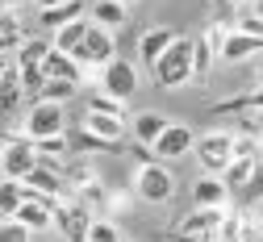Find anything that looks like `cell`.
<instances>
[{"label":"cell","instance_id":"cell-1","mask_svg":"<svg viewBox=\"0 0 263 242\" xmlns=\"http://www.w3.org/2000/svg\"><path fill=\"white\" fill-rule=\"evenodd\" d=\"M192 54H196V42H192V38H176V42L167 46V54L151 67V71H155V84H159V88L192 84Z\"/></svg>","mask_w":263,"mask_h":242},{"label":"cell","instance_id":"cell-2","mask_svg":"<svg viewBox=\"0 0 263 242\" xmlns=\"http://www.w3.org/2000/svg\"><path fill=\"white\" fill-rule=\"evenodd\" d=\"M196 163H201L205 176H226L230 163H234V134H226V129H209L196 138V146H192Z\"/></svg>","mask_w":263,"mask_h":242},{"label":"cell","instance_id":"cell-3","mask_svg":"<svg viewBox=\"0 0 263 242\" xmlns=\"http://www.w3.org/2000/svg\"><path fill=\"white\" fill-rule=\"evenodd\" d=\"M38 163H42V155H38V142H34L29 134H21V138L5 134V151H0V171H5L9 180H25Z\"/></svg>","mask_w":263,"mask_h":242},{"label":"cell","instance_id":"cell-4","mask_svg":"<svg viewBox=\"0 0 263 242\" xmlns=\"http://www.w3.org/2000/svg\"><path fill=\"white\" fill-rule=\"evenodd\" d=\"M134 192L142 196V200H151V204H167L172 200V192H176V180H172V171L163 167V163H142L138 167V176H134Z\"/></svg>","mask_w":263,"mask_h":242},{"label":"cell","instance_id":"cell-5","mask_svg":"<svg viewBox=\"0 0 263 242\" xmlns=\"http://www.w3.org/2000/svg\"><path fill=\"white\" fill-rule=\"evenodd\" d=\"M92 209H84V204L71 196V200H59L54 204V230L63 234V238H71V242H88V234H92Z\"/></svg>","mask_w":263,"mask_h":242},{"label":"cell","instance_id":"cell-6","mask_svg":"<svg viewBox=\"0 0 263 242\" xmlns=\"http://www.w3.org/2000/svg\"><path fill=\"white\" fill-rule=\"evenodd\" d=\"M76 59L88 67V71H101L105 63H113V59H117V46H113V29H105V25H96V21H92V29H88V42L76 50Z\"/></svg>","mask_w":263,"mask_h":242},{"label":"cell","instance_id":"cell-7","mask_svg":"<svg viewBox=\"0 0 263 242\" xmlns=\"http://www.w3.org/2000/svg\"><path fill=\"white\" fill-rule=\"evenodd\" d=\"M101 92H109V96H117V100H129L138 92V71H134V63L129 59H113V63H105L101 67Z\"/></svg>","mask_w":263,"mask_h":242},{"label":"cell","instance_id":"cell-8","mask_svg":"<svg viewBox=\"0 0 263 242\" xmlns=\"http://www.w3.org/2000/svg\"><path fill=\"white\" fill-rule=\"evenodd\" d=\"M25 188H29V192H38V196H46V200H54V204L76 196V192L67 188V180H63V171H59L54 163H38V167L25 176Z\"/></svg>","mask_w":263,"mask_h":242},{"label":"cell","instance_id":"cell-9","mask_svg":"<svg viewBox=\"0 0 263 242\" xmlns=\"http://www.w3.org/2000/svg\"><path fill=\"white\" fill-rule=\"evenodd\" d=\"M63 121H67V113H63V105H54V100H38L34 109L25 113V134L34 138H54L63 134Z\"/></svg>","mask_w":263,"mask_h":242},{"label":"cell","instance_id":"cell-10","mask_svg":"<svg viewBox=\"0 0 263 242\" xmlns=\"http://www.w3.org/2000/svg\"><path fill=\"white\" fill-rule=\"evenodd\" d=\"M234 188L226 184V176H201L192 184V204L196 209H230Z\"/></svg>","mask_w":263,"mask_h":242},{"label":"cell","instance_id":"cell-11","mask_svg":"<svg viewBox=\"0 0 263 242\" xmlns=\"http://www.w3.org/2000/svg\"><path fill=\"white\" fill-rule=\"evenodd\" d=\"M17 221L21 226H29V230H50L54 226V200H46V196H38V192H25V200H21V209H17Z\"/></svg>","mask_w":263,"mask_h":242},{"label":"cell","instance_id":"cell-12","mask_svg":"<svg viewBox=\"0 0 263 242\" xmlns=\"http://www.w3.org/2000/svg\"><path fill=\"white\" fill-rule=\"evenodd\" d=\"M21 96H25V84H21V67L13 59H5V67H0V113L13 117L17 105H21Z\"/></svg>","mask_w":263,"mask_h":242},{"label":"cell","instance_id":"cell-13","mask_svg":"<svg viewBox=\"0 0 263 242\" xmlns=\"http://www.w3.org/2000/svg\"><path fill=\"white\" fill-rule=\"evenodd\" d=\"M192 146H196V134H192L188 125H176V121H172V125H167V134H163L151 151H155L159 159H184Z\"/></svg>","mask_w":263,"mask_h":242},{"label":"cell","instance_id":"cell-14","mask_svg":"<svg viewBox=\"0 0 263 242\" xmlns=\"http://www.w3.org/2000/svg\"><path fill=\"white\" fill-rule=\"evenodd\" d=\"M226 213H230V209H196V213H188L176 230H180V234H192V238H213V242H217V230H221Z\"/></svg>","mask_w":263,"mask_h":242},{"label":"cell","instance_id":"cell-15","mask_svg":"<svg viewBox=\"0 0 263 242\" xmlns=\"http://www.w3.org/2000/svg\"><path fill=\"white\" fill-rule=\"evenodd\" d=\"M259 54H263V38H255L247 29H230V38L221 46V63H247V59H259Z\"/></svg>","mask_w":263,"mask_h":242},{"label":"cell","instance_id":"cell-16","mask_svg":"<svg viewBox=\"0 0 263 242\" xmlns=\"http://www.w3.org/2000/svg\"><path fill=\"white\" fill-rule=\"evenodd\" d=\"M176 42V29H167V25H155V29H146L142 38H138V54H142V63L146 67H155L163 54H167V46Z\"/></svg>","mask_w":263,"mask_h":242},{"label":"cell","instance_id":"cell-17","mask_svg":"<svg viewBox=\"0 0 263 242\" xmlns=\"http://www.w3.org/2000/svg\"><path fill=\"white\" fill-rule=\"evenodd\" d=\"M80 17H84V0H63V5L38 9V25L50 29V33H59L63 25H71V21H80Z\"/></svg>","mask_w":263,"mask_h":242},{"label":"cell","instance_id":"cell-18","mask_svg":"<svg viewBox=\"0 0 263 242\" xmlns=\"http://www.w3.org/2000/svg\"><path fill=\"white\" fill-rule=\"evenodd\" d=\"M42 71H46V80H71V84H80L88 67H84V63H80L76 54H67V50H59V46H54Z\"/></svg>","mask_w":263,"mask_h":242},{"label":"cell","instance_id":"cell-19","mask_svg":"<svg viewBox=\"0 0 263 242\" xmlns=\"http://www.w3.org/2000/svg\"><path fill=\"white\" fill-rule=\"evenodd\" d=\"M167 125H172V121L163 117V113H155V109L138 113V117H134V138H138V146H155L159 138L167 134Z\"/></svg>","mask_w":263,"mask_h":242},{"label":"cell","instance_id":"cell-20","mask_svg":"<svg viewBox=\"0 0 263 242\" xmlns=\"http://www.w3.org/2000/svg\"><path fill=\"white\" fill-rule=\"evenodd\" d=\"M50 50H54V42H46V38H25L21 50H17V67L21 71H42Z\"/></svg>","mask_w":263,"mask_h":242},{"label":"cell","instance_id":"cell-21","mask_svg":"<svg viewBox=\"0 0 263 242\" xmlns=\"http://www.w3.org/2000/svg\"><path fill=\"white\" fill-rule=\"evenodd\" d=\"M125 0H92V9H88V21L96 25H105V29H121L125 25Z\"/></svg>","mask_w":263,"mask_h":242},{"label":"cell","instance_id":"cell-22","mask_svg":"<svg viewBox=\"0 0 263 242\" xmlns=\"http://www.w3.org/2000/svg\"><path fill=\"white\" fill-rule=\"evenodd\" d=\"M80 125L92 129V134H101V138H113V142H121V134H125V121L113 117V113H101V109H88Z\"/></svg>","mask_w":263,"mask_h":242},{"label":"cell","instance_id":"cell-23","mask_svg":"<svg viewBox=\"0 0 263 242\" xmlns=\"http://www.w3.org/2000/svg\"><path fill=\"white\" fill-rule=\"evenodd\" d=\"M88 29H92V21H84V17H80V21H71V25H63L59 33H50V42H54L59 50L76 54V50H80V46L88 42Z\"/></svg>","mask_w":263,"mask_h":242},{"label":"cell","instance_id":"cell-24","mask_svg":"<svg viewBox=\"0 0 263 242\" xmlns=\"http://www.w3.org/2000/svg\"><path fill=\"white\" fill-rule=\"evenodd\" d=\"M71 146H76V151H92V155H121V151H125L121 142L101 138V134H92V129H84V125H80V134L71 138Z\"/></svg>","mask_w":263,"mask_h":242},{"label":"cell","instance_id":"cell-25","mask_svg":"<svg viewBox=\"0 0 263 242\" xmlns=\"http://www.w3.org/2000/svg\"><path fill=\"white\" fill-rule=\"evenodd\" d=\"M25 180H0V213H5V221L9 217H17V209H21V200H25Z\"/></svg>","mask_w":263,"mask_h":242},{"label":"cell","instance_id":"cell-26","mask_svg":"<svg viewBox=\"0 0 263 242\" xmlns=\"http://www.w3.org/2000/svg\"><path fill=\"white\" fill-rule=\"evenodd\" d=\"M21 25H17V9H5L0 13V50H5V59L13 54V50H21Z\"/></svg>","mask_w":263,"mask_h":242},{"label":"cell","instance_id":"cell-27","mask_svg":"<svg viewBox=\"0 0 263 242\" xmlns=\"http://www.w3.org/2000/svg\"><path fill=\"white\" fill-rule=\"evenodd\" d=\"M213 113H263V88L247 92V96H234V100H221V105H213Z\"/></svg>","mask_w":263,"mask_h":242},{"label":"cell","instance_id":"cell-28","mask_svg":"<svg viewBox=\"0 0 263 242\" xmlns=\"http://www.w3.org/2000/svg\"><path fill=\"white\" fill-rule=\"evenodd\" d=\"M213 59H221V54L201 38V42H196V54H192V84H205L213 76Z\"/></svg>","mask_w":263,"mask_h":242},{"label":"cell","instance_id":"cell-29","mask_svg":"<svg viewBox=\"0 0 263 242\" xmlns=\"http://www.w3.org/2000/svg\"><path fill=\"white\" fill-rule=\"evenodd\" d=\"M71 151H76V146H71L63 134H54V138H38V155H42V163H67Z\"/></svg>","mask_w":263,"mask_h":242},{"label":"cell","instance_id":"cell-30","mask_svg":"<svg viewBox=\"0 0 263 242\" xmlns=\"http://www.w3.org/2000/svg\"><path fill=\"white\" fill-rule=\"evenodd\" d=\"M255 167H259V159H234V163H230V171H226V184L234 188V192H242L247 180L255 176Z\"/></svg>","mask_w":263,"mask_h":242},{"label":"cell","instance_id":"cell-31","mask_svg":"<svg viewBox=\"0 0 263 242\" xmlns=\"http://www.w3.org/2000/svg\"><path fill=\"white\" fill-rule=\"evenodd\" d=\"M76 200L84 204V209H92V213H101L105 204H109V196H105V188L96 184V180H88V184H80V188H76Z\"/></svg>","mask_w":263,"mask_h":242},{"label":"cell","instance_id":"cell-32","mask_svg":"<svg viewBox=\"0 0 263 242\" xmlns=\"http://www.w3.org/2000/svg\"><path fill=\"white\" fill-rule=\"evenodd\" d=\"M80 92V84H71V80H46V88L38 92L42 100H54V105H67V100Z\"/></svg>","mask_w":263,"mask_h":242},{"label":"cell","instance_id":"cell-33","mask_svg":"<svg viewBox=\"0 0 263 242\" xmlns=\"http://www.w3.org/2000/svg\"><path fill=\"white\" fill-rule=\"evenodd\" d=\"M263 151V138L255 134H234V159H259Z\"/></svg>","mask_w":263,"mask_h":242},{"label":"cell","instance_id":"cell-34","mask_svg":"<svg viewBox=\"0 0 263 242\" xmlns=\"http://www.w3.org/2000/svg\"><path fill=\"white\" fill-rule=\"evenodd\" d=\"M242 226H247V217L226 213V221H221V230H217V242H242Z\"/></svg>","mask_w":263,"mask_h":242},{"label":"cell","instance_id":"cell-35","mask_svg":"<svg viewBox=\"0 0 263 242\" xmlns=\"http://www.w3.org/2000/svg\"><path fill=\"white\" fill-rule=\"evenodd\" d=\"M88 109H101V113H113V117L125 121V100H117V96H109V92H96Z\"/></svg>","mask_w":263,"mask_h":242},{"label":"cell","instance_id":"cell-36","mask_svg":"<svg viewBox=\"0 0 263 242\" xmlns=\"http://www.w3.org/2000/svg\"><path fill=\"white\" fill-rule=\"evenodd\" d=\"M29 234H34V230L21 226L17 217H9L5 226H0V242H29Z\"/></svg>","mask_w":263,"mask_h":242},{"label":"cell","instance_id":"cell-37","mask_svg":"<svg viewBox=\"0 0 263 242\" xmlns=\"http://www.w3.org/2000/svg\"><path fill=\"white\" fill-rule=\"evenodd\" d=\"M242 200H247V204H259V200H263V163L255 167V176L247 180V188H242Z\"/></svg>","mask_w":263,"mask_h":242},{"label":"cell","instance_id":"cell-38","mask_svg":"<svg viewBox=\"0 0 263 242\" xmlns=\"http://www.w3.org/2000/svg\"><path fill=\"white\" fill-rule=\"evenodd\" d=\"M88 242H121V234H117V226H109V221H92Z\"/></svg>","mask_w":263,"mask_h":242},{"label":"cell","instance_id":"cell-39","mask_svg":"<svg viewBox=\"0 0 263 242\" xmlns=\"http://www.w3.org/2000/svg\"><path fill=\"white\" fill-rule=\"evenodd\" d=\"M238 29H247V33H255V38H263V13H242V17H238Z\"/></svg>","mask_w":263,"mask_h":242},{"label":"cell","instance_id":"cell-40","mask_svg":"<svg viewBox=\"0 0 263 242\" xmlns=\"http://www.w3.org/2000/svg\"><path fill=\"white\" fill-rule=\"evenodd\" d=\"M226 38H230V29H226V25H209V29H205V42H209V46H213L217 54H221V46H226Z\"/></svg>","mask_w":263,"mask_h":242},{"label":"cell","instance_id":"cell-41","mask_svg":"<svg viewBox=\"0 0 263 242\" xmlns=\"http://www.w3.org/2000/svg\"><path fill=\"white\" fill-rule=\"evenodd\" d=\"M255 84L263 88V54H259V67H255Z\"/></svg>","mask_w":263,"mask_h":242},{"label":"cell","instance_id":"cell-42","mask_svg":"<svg viewBox=\"0 0 263 242\" xmlns=\"http://www.w3.org/2000/svg\"><path fill=\"white\" fill-rule=\"evenodd\" d=\"M0 5H5V9H21V5H25V0H0Z\"/></svg>","mask_w":263,"mask_h":242},{"label":"cell","instance_id":"cell-43","mask_svg":"<svg viewBox=\"0 0 263 242\" xmlns=\"http://www.w3.org/2000/svg\"><path fill=\"white\" fill-rule=\"evenodd\" d=\"M34 5L38 9H50V5H63V0H34Z\"/></svg>","mask_w":263,"mask_h":242},{"label":"cell","instance_id":"cell-44","mask_svg":"<svg viewBox=\"0 0 263 242\" xmlns=\"http://www.w3.org/2000/svg\"><path fill=\"white\" fill-rule=\"evenodd\" d=\"M255 9H259V13H263V0H259V5H255Z\"/></svg>","mask_w":263,"mask_h":242},{"label":"cell","instance_id":"cell-45","mask_svg":"<svg viewBox=\"0 0 263 242\" xmlns=\"http://www.w3.org/2000/svg\"><path fill=\"white\" fill-rule=\"evenodd\" d=\"M259 163H263V151H259Z\"/></svg>","mask_w":263,"mask_h":242},{"label":"cell","instance_id":"cell-46","mask_svg":"<svg viewBox=\"0 0 263 242\" xmlns=\"http://www.w3.org/2000/svg\"><path fill=\"white\" fill-rule=\"evenodd\" d=\"M251 5H259V0H251Z\"/></svg>","mask_w":263,"mask_h":242}]
</instances>
